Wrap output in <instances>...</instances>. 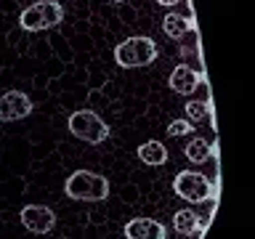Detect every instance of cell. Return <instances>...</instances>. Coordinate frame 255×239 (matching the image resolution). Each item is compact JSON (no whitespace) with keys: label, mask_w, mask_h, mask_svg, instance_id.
I'll return each mask as SVG.
<instances>
[{"label":"cell","mask_w":255,"mask_h":239,"mask_svg":"<svg viewBox=\"0 0 255 239\" xmlns=\"http://www.w3.org/2000/svg\"><path fill=\"white\" fill-rule=\"evenodd\" d=\"M64 194L77 202H104L109 197V181L93 170H75L64 183Z\"/></svg>","instance_id":"obj_1"},{"label":"cell","mask_w":255,"mask_h":239,"mask_svg":"<svg viewBox=\"0 0 255 239\" xmlns=\"http://www.w3.org/2000/svg\"><path fill=\"white\" fill-rule=\"evenodd\" d=\"M109 3H123V0H109Z\"/></svg>","instance_id":"obj_17"},{"label":"cell","mask_w":255,"mask_h":239,"mask_svg":"<svg viewBox=\"0 0 255 239\" xmlns=\"http://www.w3.org/2000/svg\"><path fill=\"white\" fill-rule=\"evenodd\" d=\"M32 99L21 91H5L0 93V122H16L32 115Z\"/></svg>","instance_id":"obj_7"},{"label":"cell","mask_w":255,"mask_h":239,"mask_svg":"<svg viewBox=\"0 0 255 239\" xmlns=\"http://www.w3.org/2000/svg\"><path fill=\"white\" fill-rule=\"evenodd\" d=\"M19 218L29 234H48L56 226V213L48 205H24Z\"/></svg>","instance_id":"obj_6"},{"label":"cell","mask_w":255,"mask_h":239,"mask_svg":"<svg viewBox=\"0 0 255 239\" xmlns=\"http://www.w3.org/2000/svg\"><path fill=\"white\" fill-rule=\"evenodd\" d=\"M167 85H170V91L181 93V96H191L199 85H202V75L194 72L189 64H178V67L170 72V77H167Z\"/></svg>","instance_id":"obj_8"},{"label":"cell","mask_w":255,"mask_h":239,"mask_svg":"<svg viewBox=\"0 0 255 239\" xmlns=\"http://www.w3.org/2000/svg\"><path fill=\"white\" fill-rule=\"evenodd\" d=\"M157 53H159V48L154 40L146 35H135V37H128L123 43H117L115 61L125 69H138V67H149L157 59Z\"/></svg>","instance_id":"obj_2"},{"label":"cell","mask_w":255,"mask_h":239,"mask_svg":"<svg viewBox=\"0 0 255 239\" xmlns=\"http://www.w3.org/2000/svg\"><path fill=\"white\" fill-rule=\"evenodd\" d=\"M135 154H138L141 162H146V165H165L167 162V149H165V143L162 141H143L138 149H135Z\"/></svg>","instance_id":"obj_11"},{"label":"cell","mask_w":255,"mask_h":239,"mask_svg":"<svg viewBox=\"0 0 255 239\" xmlns=\"http://www.w3.org/2000/svg\"><path fill=\"white\" fill-rule=\"evenodd\" d=\"M186 120L189 122H199V120H207V115H210V104L207 101H186Z\"/></svg>","instance_id":"obj_14"},{"label":"cell","mask_w":255,"mask_h":239,"mask_svg":"<svg viewBox=\"0 0 255 239\" xmlns=\"http://www.w3.org/2000/svg\"><path fill=\"white\" fill-rule=\"evenodd\" d=\"M157 3H159V5H165V8H170V5L178 3V0H157Z\"/></svg>","instance_id":"obj_16"},{"label":"cell","mask_w":255,"mask_h":239,"mask_svg":"<svg viewBox=\"0 0 255 239\" xmlns=\"http://www.w3.org/2000/svg\"><path fill=\"white\" fill-rule=\"evenodd\" d=\"M128 239H165V226L154 218H133L123 229Z\"/></svg>","instance_id":"obj_9"},{"label":"cell","mask_w":255,"mask_h":239,"mask_svg":"<svg viewBox=\"0 0 255 239\" xmlns=\"http://www.w3.org/2000/svg\"><path fill=\"white\" fill-rule=\"evenodd\" d=\"M191 125L189 120H173L170 125H167V135H173V138H181V135H189L191 133Z\"/></svg>","instance_id":"obj_15"},{"label":"cell","mask_w":255,"mask_h":239,"mask_svg":"<svg viewBox=\"0 0 255 239\" xmlns=\"http://www.w3.org/2000/svg\"><path fill=\"white\" fill-rule=\"evenodd\" d=\"M183 154L189 157V162H197V165H202L210 159L213 154V146H210V141L202 138V135H194L191 141H186V146H183Z\"/></svg>","instance_id":"obj_12"},{"label":"cell","mask_w":255,"mask_h":239,"mask_svg":"<svg viewBox=\"0 0 255 239\" xmlns=\"http://www.w3.org/2000/svg\"><path fill=\"white\" fill-rule=\"evenodd\" d=\"M67 127H69V133L75 135V138L80 141H85V143H91V146H99V143H104L109 138V125L104 122V120L96 115V112L91 109H77V112H72L69 120H67Z\"/></svg>","instance_id":"obj_3"},{"label":"cell","mask_w":255,"mask_h":239,"mask_svg":"<svg viewBox=\"0 0 255 239\" xmlns=\"http://www.w3.org/2000/svg\"><path fill=\"white\" fill-rule=\"evenodd\" d=\"M173 191L178 194L183 202H191V205H199V202H210L213 199V181L202 173H194V170H181L173 181Z\"/></svg>","instance_id":"obj_5"},{"label":"cell","mask_w":255,"mask_h":239,"mask_svg":"<svg viewBox=\"0 0 255 239\" xmlns=\"http://www.w3.org/2000/svg\"><path fill=\"white\" fill-rule=\"evenodd\" d=\"M61 21H64V8L56 0H37L29 8H24L19 16L21 29H27V32H43Z\"/></svg>","instance_id":"obj_4"},{"label":"cell","mask_w":255,"mask_h":239,"mask_svg":"<svg viewBox=\"0 0 255 239\" xmlns=\"http://www.w3.org/2000/svg\"><path fill=\"white\" fill-rule=\"evenodd\" d=\"M173 229L178 231V234H186V237L199 234V231H202V218H199L191 207H183V210H178L173 215Z\"/></svg>","instance_id":"obj_10"},{"label":"cell","mask_w":255,"mask_h":239,"mask_svg":"<svg viewBox=\"0 0 255 239\" xmlns=\"http://www.w3.org/2000/svg\"><path fill=\"white\" fill-rule=\"evenodd\" d=\"M162 29H165V35H167V37L181 40V37L191 29V19H186V16H181V13H165Z\"/></svg>","instance_id":"obj_13"}]
</instances>
